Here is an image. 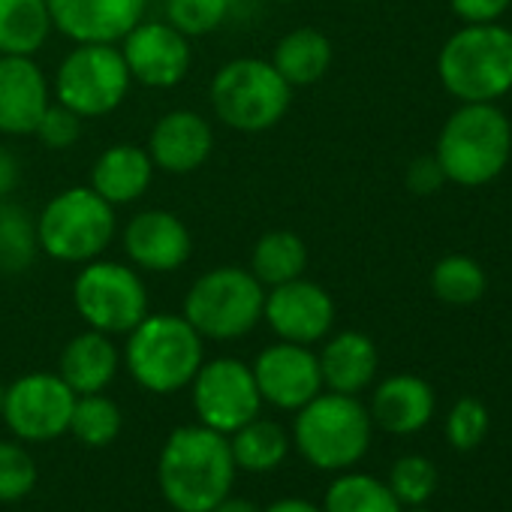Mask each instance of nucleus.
<instances>
[{
  "label": "nucleus",
  "instance_id": "f257e3e1",
  "mask_svg": "<svg viewBox=\"0 0 512 512\" xmlns=\"http://www.w3.org/2000/svg\"><path fill=\"white\" fill-rule=\"evenodd\" d=\"M235 470L226 434L202 422L175 428L157 461L160 491L178 512H211L232 491Z\"/></svg>",
  "mask_w": 512,
  "mask_h": 512
},
{
  "label": "nucleus",
  "instance_id": "f03ea898",
  "mask_svg": "<svg viewBox=\"0 0 512 512\" xmlns=\"http://www.w3.org/2000/svg\"><path fill=\"white\" fill-rule=\"evenodd\" d=\"M434 157L449 184L485 187L512 157V124L497 103H461L440 127Z\"/></svg>",
  "mask_w": 512,
  "mask_h": 512
},
{
  "label": "nucleus",
  "instance_id": "7ed1b4c3",
  "mask_svg": "<svg viewBox=\"0 0 512 512\" xmlns=\"http://www.w3.org/2000/svg\"><path fill=\"white\" fill-rule=\"evenodd\" d=\"M437 76L458 103H497L512 91V31L500 22L464 25L443 43Z\"/></svg>",
  "mask_w": 512,
  "mask_h": 512
},
{
  "label": "nucleus",
  "instance_id": "20e7f679",
  "mask_svg": "<svg viewBox=\"0 0 512 512\" xmlns=\"http://www.w3.org/2000/svg\"><path fill=\"white\" fill-rule=\"evenodd\" d=\"M205 362V338L181 314H148L127 332L124 365L154 395H172L193 383Z\"/></svg>",
  "mask_w": 512,
  "mask_h": 512
},
{
  "label": "nucleus",
  "instance_id": "39448f33",
  "mask_svg": "<svg viewBox=\"0 0 512 512\" xmlns=\"http://www.w3.org/2000/svg\"><path fill=\"white\" fill-rule=\"evenodd\" d=\"M208 103L226 130L266 133L287 118L293 88L266 58H232L214 73Z\"/></svg>",
  "mask_w": 512,
  "mask_h": 512
},
{
  "label": "nucleus",
  "instance_id": "423d86ee",
  "mask_svg": "<svg viewBox=\"0 0 512 512\" xmlns=\"http://www.w3.org/2000/svg\"><path fill=\"white\" fill-rule=\"evenodd\" d=\"M115 235V205H109L91 184L55 193L37 214L40 253L55 263L85 266L112 247Z\"/></svg>",
  "mask_w": 512,
  "mask_h": 512
},
{
  "label": "nucleus",
  "instance_id": "0eeeda50",
  "mask_svg": "<svg viewBox=\"0 0 512 512\" xmlns=\"http://www.w3.org/2000/svg\"><path fill=\"white\" fill-rule=\"evenodd\" d=\"M266 287L241 266L202 272L181 305V317L205 341H238L263 323Z\"/></svg>",
  "mask_w": 512,
  "mask_h": 512
},
{
  "label": "nucleus",
  "instance_id": "6e6552de",
  "mask_svg": "<svg viewBox=\"0 0 512 512\" xmlns=\"http://www.w3.org/2000/svg\"><path fill=\"white\" fill-rule=\"evenodd\" d=\"M371 431V413L356 395L320 392L296 410L293 440L314 467L347 470L368 452Z\"/></svg>",
  "mask_w": 512,
  "mask_h": 512
},
{
  "label": "nucleus",
  "instance_id": "1a4fd4ad",
  "mask_svg": "<svg viewBox=\"0 0 512 512\" xmlns=\"http://www.w3.org/2000/svg\"><path fill=\"white\" fill-rule=\"evenodd\" d=\"M148 284L139 269L118 260H97L79 266L73 278V308L88 329L103 335H127L148 317Z\"/></svg>",
  "mask_w": 512,
  "mask_h": 512
},
{
  "label": "nucleus",
  "instance_id": "9d476101",
  "mask_svg": "<svg viewBox=\"0 0 512 512\" xmlns=\"http://www.w3.org/2000/svg\"><path fill=\"white\" fill-rule=\"evenodd\" d=\"M130 85L133 79L118 46L76 43L55 70L52 97L85 121L112 115L127 100Z\"/></svg>",
  "mask_w": 512,
  "mask_h": 512
},
{
  "label": "nucleus",
  "instance_id": "9b49d317",
  "mask_svg": "<svg viewBox=\"0 0 512 512\" xmlns=\"http://www.w3.org/2000/svg\"><path fill=\"white\" fill-rule=\"evenodd\" d=\"M190 389L199 422L220 434L238 431L241 425L260 416L263 407V395L256 389L250 365L232 356L202 362Z\"/></svg>",
  "mask_w": 512,
  "mask_h": 512
},
{
  "label": "nucleus",
  "instance_id": "f8f14e48",
  "mask_svg": "<svg viewBox=\"0 0 512 512\" xmlns=\"http://www.w3.org/2000/svg\"><path fill=\"white\" fill-rule=\"evenodd\" d=\"M76 392L61 380V374L34 371L7 386L4 416L10 431L28 443H46L70 431Z\"/></svg>",
  "mask_w": 512,
  "mask_h": 512
},
{
  "label": "nucleus",
  "instance_id": "ddd939ff",
  "mask_svg": "<svg viewBox=\"0 0 512 512\" xmlns=\"http://www.w3.org/2000/svg\"><path fill=\"white\" fill-rule=\"evenodd\" d=\"M130 79L151 91L175 88L187 79L193 67L190 40L175 31L169 22H139L121 43H118Z\"/></svg>",
  "mask_w": 512,
  "mask_h": 512
},
{
  "label": "nucleus",
  "instance_id": "4468645a",
  "mask_svg": "<svg viewBox=\"0 0 512 512\" xmlns=\"http://www.w3.org/2000/svg\"><path fill=\"white\" fill-rule=\"evenodd\" d=\"M263 320L278 335V341L311 347L329 338L335 326V299L326 287L302 275L296 281L266 290Z\"/></svg>",
  "mask_w": 512,
  "mask_h": 512
},
{
  "label": "nucleus",
  "instance_id": "2eb2a0df",
  "mask_svg": "<svg viewBox=\"0 0 512 512\" xmlns=\"http://www.w3.org/2000/svg\"><path fill=\"white\" fill-rule=\"evenodd\" d=\"M250 371L263 401H269L278 410H299L323 392L320 359L305 344H269L253 359Z\"/></svg>",
  "mask_w": 512,
  "mask_h": 512
},
{
  "label": "nucleus",
  "instance_id": "dca6fc26",
  "mask_svg": "<svg viewBox=\"0 0 512 512\" xmlns=\"http://www.w3.org/2000/svg\"><path fill=\"white\" fill-rule=\"evenodd\" d=\"M127 263L142 275H169L187 266L193 235L187 223L166 208H145L133 214L121 232Z\"/></svg>",
  "mask_w": 512,
  "mask_h": 512
},
{
  "label": "nucleus",
  "instance_id": "f3484780",
  "mask_svg": "<svg viewBox=\"0 0 512 512\" xmlns=\"http://www.w3.org/2000/svg\"><path fill=\"white\" fill-rule=\"evenodd\" d=\"M52 28L73 43L118 46L148 13V0H46Z\"/></svg>",
  "mask_w": 512,
  "mask_h": 512
},
{
  "label": "nucleus",
  "instance_id": "a211bd4d",
  "mask_svg": "<svg viewBox=\"0 0 512 512\" xmlns=\"http://www.w3.org/2000/svg\"><path fill=\"white\" fill-rule=\"evenodd\" d=\"M52 100V82L34 58L0 55V133L34 136Z\"/></svg>",
  "mask_w": 512,
  "mask_h": 512
},
{
  "label": "nucleus",
  "instance_id": "6ab92c4d",
  "mask_svg": "<svg viewBox=\"0 0 512 512\" xmlns=\"http://www.w3.org/2000/svg\"><path fill=\"white\" fill-rule=\"evenodd\" d=\"M148 154L166 175H190L205 166L214 151V127L193 109H172L160 115L148 136Z\"/></svg>",
  "mask_w": 512,
  "mask_h": 512
},
{
  "label": "nucleus",
  "instance_id": "aec40b11",
  "mask_svg": "<svg viewBox=\"0 0 512 512\" xmlns=\"http://www.w3.org/2000/svg\"><path fill=\"white\" fill-rule=\"evenodd\" d=\"M154 160L145 145L115 142L91 166V187L115 208L139 202L154 181Z\"/></svg>",
  "mask_w": 512,
  "mask_h": 512
},
{
  "label": "nucleus",
  "instance_id": "412c9836",
  "mask_svg": "<svg viewBox=\"0 0 512 512\" xmlns=\"http://www.w3.org/2000/svg\"><path fill=\"white\" fill-rule=\"evenodd\" d=\"M434 389L416 374L386 377L371 398V422L389 434H416L434 416Z\"/></svg>",
  "mask_w": 512,
  "mask_h": 512
},
{
  "label": "nucleus",
  "instance_id": "4be33fe9",
  "mask_svg": "<svg viewBox=\"0 0 512 512\" xmlns=\"http://www.w3.org/2000/svg\"><path fill=\"white\" fill-rule=\"evenodd\" d=\"M317 359H320L323 386L341 395H359L362 389H368L380 365L377 344L356 329L332 335L317 353Z\"/></svg>",
  "mask_w": 512,
  "mask_h": 512
},
{
  "label": "nucleus",
  "instance_id": "5701e85b",
  "mask_svg": "<svg viewBox=\"0 0 512 512\" xmlns=\"http://www.w3.org/2000/svg\"><path fill=\"white\" fill-rule=\"evenodd\" d=\"M121 368V353L112 341V335H103L97 329H85L67 341L61 350V380L76 395L103 392Z\"/></svg>",
  "mask_w": 512,
  "mask_h": 512
},
{
  "label": "nucleus",
  "instance_id": "b1692460",
  "mask_svg": "<svg viewBox=\"0 0 512 512\" xmlns=\"http://www.w3.org/2000/svg\"><path fill=\"white\" fill-rule=\"evenodd\" d=\"M335 49L332 40L317 31V28H293L275 43L272 52V67L287 79V85L296 88H311L317 85L329 67H332Z\"/></svg>",
  "mask_w": 512,
  "mask_h": 512
},
{
  "label": "nucleus",
  "instance_id": "393cba45",
  "mask_svg": "<svg viewBox=\"0 0 512 512\" xmlns=\"http://www.w3.org/2000/svg\"><path fill=\"white\" fill-rule=\"evenodd\" d=\"M308 269V244L293 229H269L250 250V275L266 290L302 278Z\"/></svg>",
  "mask_w": 512,
  "mask_h": 512
},
{
  "label": "nucleus",
  "instance_id": "a878e982",
  "mask_svg": "<svg viewBox=\"0 0 512 512\" xmlns=\"http://www.w3.org/2000/svg\"><path fill=\"white\" fill-rule=\"evenodd\" d=\"M52 31L46 0H0V55L34 58Z\"/></svg>",
  "mask_w": 512,
  "mask_h": 512
},
{
  "label": "nucleus",
  "instance_id": "bb28decb",
  "mask_svg": "<svg viewBox=\"0 0 512 512\" xmlns=\"http://www.w3.org/2000/svg\"><path fill=\"white\" fill-rule=\"evenodd\" d=\"M229 449H232L235 467H241L247 473H269L287 458L290 437L278 422L256 416L247 425H241L238 431H232Z\"/></svg>",
  "mask_w": 512,
  "mask_h": 512
},
{
  "label": "nucleus",
  "instance_id": "cd10ccee",
  "mask_svg": "<svg viewBox=\"0 0 512 512\" xmlns=\"http://www.w3.org/2000/svg\"><path fill=\"white\" fill-rule=\"evenodd\" d=\"M37 256V217L10 196L0 199V275H25Z\"/></svg>",
  "mask_w": 512,
  "mask_h": 512
},
{
  "label": "nucleus",
  "instance_id": "c85d7f7f",
  "mask_svg": "<svg viewBox=\"0 0 512 512\" xmlns=\"http://www.w3.org/2000/svg\"><path fill=\"white\" fill-rule=\"evenodd\" d=\"M488 290L485 269L464 253H449L431 269V293L452 308H467L479 302Z\"/></svg>",
  "mask_w": 512,
  "mask_h": 512
},
{
  "label": "nucleus",
  "instance_id": "c756f323",
  "mask_svg": "<svg viewBox=\"0 0 512 512\" xmlns=\"http://www.w3.org/2000/svg\"><path fill=\"white\" fill-rule=\"evenodd\" d=\"M323 512H401V503L386 482L365 473H344L329 485Z\"/></svg>",
  "mask_w": 512,
  "mask_h": 512
},
{
  "label": "nucleus",
  "instance_id": "7c9ffc66",
  "mask_svg": "<svg viewBox=\"0 0 512 512\" xmlns=\"http://www.w3.org/2000/svg\"><path fill=\"white\" fill-rule=\"evenodd\" d=\"M121 425H124L121 407L109 395L103 392L76 395L73 416H70V431L76 434V440L100 449V446H109L121 434Z\"/></svg>",
  "mask_w": 512,
  "mask_h": 512
},
{
  "label": "nucleus",
  "instance_id": "2f4dec72",
  "mask_svg": "<svg viewBox=\"0 0 512 512\" xmlns=\"http://www.w3.org/2000/svg\"><path fill=\"white\" fill-rule=\"evenodd\" d=\"M235 19L232 0H166V22L187 40L208 37Z\"/></svg>",
  "mask_w": 512,
  "mask_h": 512
},
{
  "label": "nucleus",
  "instance_id": "473e14b6",
  "mask_svg": "<svg viewBox=\"0 0 512 512\" xmlns=\"http://www.w3.org/2000/svg\"><path fill=\"white\" fill-rule=\"evenodd\" d=\"M389 488L398 503L422 506L437 488V467L422 455H404L389 470Z\"/></svg>",
  "mask_w": 512,
  "mask_h": 512
},
{
  "label": "nucleus",
  "instance_id": "72a5a7b5",
  "mask_svg": "<svg viewBox=\"0 0 512 512\" xmlns=\"http://www.w3.org/2000/svg\"><path fill=\"white\" fill-rule=\"evenodd\" d=\"M37 485V461L19 443L0 440V503H16Z\"/></svg>",
  "mask_w": 512,
  "mask_h": 512
},
{
  "label": "nucleus",
  "instance_id": "f704fd0d",
  "mask_svg": "<svg viewBox=\"0 0 512 512\" xmlns=\"http://www.w3.org/2000/svg\"><path fill=\"white\" fill-rule=\"evenodd\" d=\"M488 434V410L479 398H458L446 419V440L458 452L476 449Z\"/></svg>",
  "mask_w": 512,
  "mask_h": 512
},
{
  "label": "nucleus",
  "instance_id": "c9c22d12",
  "mask_svg": "<svg viewBox=\"0 0 512 512\" xmlns=\"http://www.w3.org/2000/svg\"><path fill=\"white\" fill-rule=\"evenodd\" d=\"M34 136H37V139L43 142V148H49V151H67V148H73V145L79 142V136H82V118H79L76 112H70L67 106H61V103L52 100V106L43 112V118H40Z\"/></svg>",
  "mask_w": 512,
  "mask_h": 512
},
{
  "label": "nucleus",
  "instance_id": "e433bc0d",
  "mask_svg": "<svg viewBox=\"0 0 512 512\" xmlns=\"http://www.w3.org/2000/svg\"><path fill=\"white\" fill-rule=\"evenodd\" d=\"M404 184L413 196H434L446 184V175L434 154H422V157L410 160V166L404 172Z\"/></svg>",
  "mask_w": 512,
  "mask_h": 512
},
{
  "label": "nucleus",
  "instance_id": "4c0bfd02",
  "mask_svg": "<svg viewBox=\"0 0 512 512\" xmlns=\"http://www.w3.org/2000/svg\"><path fill=\"white\" fill-rule=\"evenodd\" d=\"M449 7L464 25H485L500 22V16L512 7V0H449Z\"/></svg>",
  "mask_w": 512,
  "mask_h": 512
},
{
  "label": "nucleus",
  "instance_id": "58836bf2",
  "mask_svg": "<svg viewBox=\"0 0 512 512\" xmlns=\"http://www.w3.org/2000/svg\"><path fill=\"white\" fill-rule=\"evenodd\" d=\"M19 178H22L19 157L7 145H0V199H7L19 187Z\"/></svg>",
  "mask_w": 512,
  "mask_h": 512
},
{
  "label": "nucleus",
  "instance_id": "ea45409f",
  "mask_svg": "<svg viewBox=\"0 0 512 512\" xmlns=\"http://www.w3.org/2000/svg\"><path fill=\"white\" fill-rule=\"evenodd\" d=\"M266 512H323V509L302 497H284V500H275Z\"/></svg>",
  "mask_w": 512,
  "mask_h": 512
},
{
  "label": "nucleus",
  "instance_id": "a19ab883",
  "mask_svg": "<svg viewBox=\"0 0 512 512\" xmlns=\"http://www.w3.org/2000/svg\"><path fill=\"white\" fill-rule=\"evenodd\" d=\"M211 512H260V509H256V506H253L250 500H244V497H229V494H226Z\"/></svg>",
  "mask_w": 512,
  "mask_h": 512
},
{
  "label": "nucleus",
  "instance_id": "79ce46f5",
  "mask_svg": "<svg viewBox=\"0 0 512 512\" xmlns=\"http://www.w3.org/2000/svg\"><path fill=\"white\" fill-rule=\"evenodd\" d=\"M247 4H253V0H232V7H235V16L241 13V7H247Z\"/></svg>",
  "mask_w": 512,
  "mask_h": 512
},
{
  "label": "nucleus",
  "instance_id": "37998d69",
  "mask_svg": "<svg viewBox=\"0 0 512 512\" xmlns=\"http://www.w3.org/2000/svg\"><path fill=\"white\" fill-rule=\"evenodd\" d=\"M4 401H7V386L0 383V413H4Z\"/></svg>",
  "mask_w": 512,
  "mask_h": 512
},
{
  "label": "nucleus",
  "instance_id": "c03bdc74",
  "mask_svg": "<svg viewBox=\"0 0 512 512\" xmlns=\"http://www.w3.org/2000/svg\"><path fill=\"white\" fill-rule=\"evenodd\" d=\"M272 4H296V0H272Z\"/></svg>",
  "mask_w": 512,
  "mask_h": 512
},
{
  "label": "nucleus",
  "instance_id": "a18cd8bd",
  "mask_svg": "<svg viewBox=\"0 0 512 512\" xmlns=\"http://www.w3.org/2000/svg\"><path fill=\"white\" fill-rule=\"evenodd\" d=\"M347 4H365V0H347Z\"/></svg>",
  "mask_w": 512,
  "mask_h": 512
},
{
  "label": "nucleus",
  "instance_id": "49530a36",
  "mask_svg": "<svg viewBox=\"0 0 512 512\" xmlns=\"http://www.w3.org/2000/svg\"><path fill=\"white\" fill-rule=\"evenodd\" d=\"M410 512H428V509H410Z\"/></svg>",
  "mask_w": 512,
  "mask_h": 512
}]
</instances>
